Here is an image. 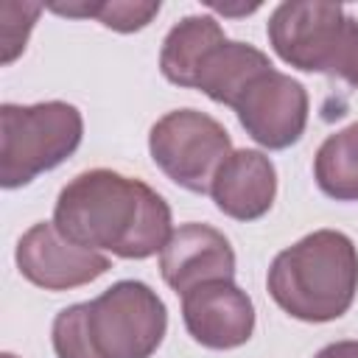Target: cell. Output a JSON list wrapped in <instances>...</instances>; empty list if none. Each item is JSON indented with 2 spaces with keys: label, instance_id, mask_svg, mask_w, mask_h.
<instances>
[{
  "label": "cell",
  "instance_id": "cell-1",
  "mask_svg": "<svg viewBox=\"0 0 358 358\" xmlns=\"http://www.w3.org/2000/svg\"><path fill=\"white\" fill-rule=\"evenodd\" d=\"M56 229L76 246L145 260L171 238V207L145 182L92 168L73 176L53 204Z\"/></svg>",
  "mask_w": 358,
  "mask_h": 358
},
{
  "label": "cell",
  "instance_id": "cell-2",
  "mask_svg": "<svg viewBox=\"0 0 358 358\" xmlns=\"http://www.w3.org/2000/svg\"><path fill=\"white\" fill-rule=\"evenodd\" d=\"M168 330V308L140 280H117L90 302L56 313V358H151Z\"/></svg>",
  "mask_w": 358,
  "mask_h": 358
},
{
  "label": "cell",
  "instance_id": "cell-3",
  "mask_svg": "<svg viewBox=\"0 0 358 358\" xmlns=\"http://www.w3.org/2000/svg\"><path fill=\"white\" fill-rule=\"evenodd\" d=\"M271 299L299 322L341 319L358 294V249L338 229H316L282 249L266 277Z\"/></svg>",
  "mask_w": 358,
  "mask_h": 358
},
{
  "label": "cell",
  "instance_id": "cell-4",
  "mask_svg": "<svg viewBox=\"0 0 358 358\" xmlns=\"http://www.w3.org/2000/svg\"><path fill=\"white\" fill-rule=\"evenodd\" d=\"M84 117L67 101L3 103L0 106V185L6 190L31 185L39 173L59 168L76 154Z\"/></svg>",
  "mask_w": 358,
  "mask_h": 358
},
{
  "label": "cell",
  "instance_id": "cell-5",
  "mask_svg": "<svg viewBox=\"0 0 358 358\" xmlns=\"http://www.w3.org/2000/svg\"><path fill=\"white\" fill-rule=\"evenodd\" d=\"M154 165L190 193H210L221 162L232 154L229 131L199 109H173L148 131Z\"/></svg>",
  "mask_w": 358,
  "mask_h": 358
},
{
  "label": "cell",
  "instance_id": "cell-6",
  "mask_svg": "<svg viewBox=\"0 0 358 358\" xmlns=\"http://www.w3.org/2000/svg\"><path fill=\"white\" fill-rule=\"evenodd\" d=\"M350 22L352 17L338 3L294 0L280 3L271 11L266 36L285 64L302 73L336 76Z\"/></svg>",
  "mask_w": 358,
  "mask_h": 358
},
{
  "label": "cell",
  "instance_id": "cell-7",
  "mask_svg": "<svg viewBox=\"0 0 358 358\" xmlns=\"http://www.w3.org/2000/svg\"><path fill=\"white\" fill-rule=\"evenodd\" d=\"M232 109L238 115V123L257 145L282 151L302 140L310 101L308 90L296 78L271 67L243 90Z\"/></svg>",
  "mask_w": 358,
  "mask_h": 358
},
{
  "label": "cell",
  "instance_id": "cell-8",
  "mask_svg": "<svg viewBox=\"0 0 358 358\" xmlns=\"http://www.w3.org/2000/svg\"><path fill=\"white\" fill-rule=\"evenodd\" d=\"M20 274L45 291H67L87 285L109 271V257L70 243L53 221L34 224L14 249Z\"/></svg>",
  "mask_w": 358,
  "mask_h": 358
},
{
  "label": "cell",
  "instance_id": "cell-9",
  "mask_svg": "<svg viewBox=\"0 0 358 358\" xmlns=\"http://www.w3.org/2000/svg\"><path fill=\"white\" fill-rule=\"evenodd\" d=\"M182 319L190 338L207 350L243 347L255 333V305L232 280L196 285L182 296Z\"/></svg>",
  "mask_w": 358,
  "mask_h": 358
},
{
  "label": "cell",
  "instance_id": "cell-10",
  "mask_svg": "<svg viewBox=\"0 0 358 358\" xmlns=\"http://www.w3.org/2000/svg\"><path fill=\"white\" fill-rule=\"evenodd\" d=\"M159 271L162 280L185 296L196 285L232 280L235 252L221 229L190 221L171 232L168 243L159 252Z\"/></svg>",
  "mask_w": 358,
  "mask_h": 358
},
{
  "label": "cell",
  "instance_id": "cell-11",
  "mask_svg": "<svg viewBox=\"0 0 358 358\" xmlns=\"http://www.w3.org/2000/svg\"><path fill=\"white\" fill-rule=\"evenodd\" d=\"M210 196L224 215L235 221H257L274 204L277 168L257 148H235L221 162Z\"/></svg>",
  "mask_w": 358,
  "mask_h": 358
},
{
  "label": "cell",
  "instance_id": "cell-12",
  "mask_svg": "<svg viewBox=\"0 0 358 358\" xmlns=\"http://www.w3.org/2000/svg\"><path fill=\"white\" fill-rule=\"evenodd\" d=\"M271 67L274 64L268 62V56L260 48H255L249 42L224 39L201 59L196 78H193V90L204 92L215 103L235 106V101L243 95V90L260 73H266Z\"/></svg>",
  "mask_w": 358,
  "mask_h": 358
},
{
  "label": "cell",
  "instance_id": "cell-13",
  "mask_svg": "<svg viewBox=\"0 0 358 358\" xmlns=\"http://www.w3.org/2000/svg\"><path fill=\"white\" fill-rule=\"evenodd\" d=\"M227 39L221 22L210 14H190L182 17L165 36L162 50H159V70L162 76L176 84L193 90L196 70L201 59Z\"/></svg>",
  "mask_w": 358,
  "mask_h": 358
},
{
  "label": "cell",
  "instance_id": "cell-14",
  "mask_svg": "<svg viewBox=\"0 0 358 358\" xmlns=\"http://www.w3.org/2000/svg\"><path fill=\"white\" fill-rule=\"evenodd\" d=\"M319 190L336 201H358V123L324 137L313 157Z\"/></svg>",
  "mask_w": 358,
  "mask_h": 358
},
{
  "label": "cell",
  "instance_id": "cell-15",
  "mask_svg": "<svg viewBox=\"0 0 358 358\" xmlns=\"http://www.w3.org/2000/svg\"><path fill=\"white\" fill-rule=\"evenodd\" d=\"M45 6L42 3H14L6 0L0 6V39H3V64H11L28 42L34 22Z\"/></svg>",
  "mask_w": 358,
  "mask_h": 358
},
{
  "label": "cell",
  "instance_id": "cell-16",
  "mask_svg": "<svg viewBox=\"0 0 358 358\" xmlns=\"http://www.w3.org/2000/svg\"><path fill=\"white\" fill-rule=\"evenodd\" d=\"M159 8H162L159 0H148V3H140V0H106V3H98L95 20L103 28H112L117 34H134V31H143L159 14Z\"/></svg>",
  "mask_w": 358,
  "mask_h": 358
},
{
  "label": "cell",
  "instance_id": "cell-17",
  "mask_svg": "<svg viewBox=\"0 0 358 358\" xmlns=\"http://www.w3.org/2000/svg\"><path fill=\"white\" fill-rule=\"evenodd\" d=\"M336 76L344 78L347 84L358 87V20H355V17H352V22H350L347 45H344V53H341V62H338Z\"/></svg>",
  "mask_w": 358,
  "mask_h": 358
},
{
  "label": "cell",
  "instance_id": "cell-18",
  "mask_svg": "<svg viewBox=\"0 0 358 358\" xmlns=\"http://www.w3.org/2000/svg\"><path fill=\"white\" fill-rule=\"evenodd\" d=\"M313 358H358V341H352V338L333 341V344L322 347Z\"/></svg>",
  "mask_w": 358,
  "mask_h": 358
},
{
  "label": "cell",
  "instance_id": "cell-19",
  "mask_svg": "<svg viewBox=\"0 0 358 358\" xmlns=\"http://www.w3.org/2000/svg\"><path fill=\"white\" fill-rule=\"evenodd\" d=\"M207 6H210L213 11H218V14H224V17H227V14H252V11L260 8L257 3H255V6H246V8H229V6H218V3H207Z\"/></svg>",
  "mask_w": 358,
  "mask_h": 358
},
{
  "label": "cell",
  "instance_id": "cell-20",
  "mask_svg": "<svg viewBox=\"0 0 358 358\" xmlns=\"http://www.w3.org/2000/svg\"><path fill=\"white\" fill-rule=\"evenodd\" d=\"M0 358H14V355H11V352H3V355H0Z\"/></svg>",
  "mask_w": 358,
  "mask_h": 358
}]
</instances>
